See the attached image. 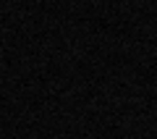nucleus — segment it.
Instances as JSON below:
<instances>
[]
</instances>
